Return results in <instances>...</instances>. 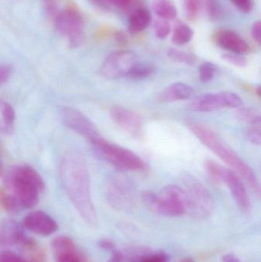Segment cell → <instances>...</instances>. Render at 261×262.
<instances>
[{
	"label": "cell",
	"mask_w": 261,
	"mask_h": 262,
	"mask_svg": "<svg viewBox=\"0 0 261 262\" xmlns=\"http://www.w3.org/2000/svg\"><path fill=\"white\" fill-rule=\"evenodd\" d=\"M60 177L64 190L86 224L98 225V215L92 201L90 179L84 156L77 149H69L60 164Z\"/></svg>",
	"instance_id": "obj_1"
},
{
	"label": "cell",
	"mask_w": 261,
	"mask_h": 262,
	"mask_svg": "<svg viewBox=\"0 0 261 262\" xmlns=\"http://www.w3.org/2000/svg\"><path fill=\"white\" fill-rule=\"evenodd\" d=\"M188 126L190 130L201 142L219 156L221 160L228 164L234 172H238L239 176L245 179L251 189L260 196V185L255 173L231 147L225 144L219 136L207 126L196 122L189 123Z\"/></svg>",
	"instance_id": "obj_2"
},
{
	"label": "cell",
	"mask_w": 261,
	"mask_h": 262,
	"mask_svg": "<svg viewBox=\"0 0 261 262\" xmlns=\"http://www.w3.org/2000/svg\"><path fill=\"white\" fill-rule=\"evenodd\" d=\"M5 181L22 209L35 207L44 189V180L39 172L28 165L12 167L5 175Z\"/></svg>",
	"instance_id": "obj_3"
},
{
	"label": "cell",
	"mask_w": 261,
	"mask_h": 262,
	"mask_svg": "<svg viewBox=\"0 0 261 262\" xmlns=\"http://www.w3.org/2000/svg\"><path fill=\"white\" fill-rule=\"evenodd\" d=\"M142 200L149 209L159 215L179 217L187 212L186 198L181 186L170 185L158 194L144 192Z\"/></svg>",
	"instance_id": "obj_4"
},
{
	"label": "cell",
	"mask_w": 261,
	"mask_h": 262,
	"mask_svg": "<svg viewBox=\"0 0 261 262\" xmlns=\"http://www.w3.org/2000/svg\"><path fill=\"white\" fill-rule=\"evenodd\" d=\"M181 183L186 198V213L197 219L209 216L214 211L215 201L208 189L190 174L183 176Z\"/></svg>",
	"instance_id": "obj_5"
},
{
	"label": "cell",
	"mask_w": 261,
	"mask_h": 262,
	"mask_svg": "<svg viewBox=\"0 0 261 262\" xmlns=\"http://www.w3.org/2000/svg\"><path fill=\"white\" fill-rule=\"evenodd\" d=\"M98 154L109 163L124 170H142L146 168L144 162L130 149L110 143L101 135L90 140Z\"/></svg>",
	"instance_id": "obj_6"
},
{
	"label": "cell",
	"mask_w": 261,
	"mask_h": 262,
	"mask_svg": "<svg viewBox=\"0 0 261 262\" xmlns=\"http://www.w3.org/2000/svg\"><path fill=\"white\" fill-rule=\"evenodd\" d=\"M106 193L110 204L117 210L128 212L136 206V188L125 176L117 174L112 177L107 182Z\"/></svg>",
	"instance_id": "obj_7"
},
{
	"label": "cell",
	"mask_w": 261,
	"mask_h": 262,
	"mask_svg": "<svg viewBox=\"0 0 261 262\" xmlns=\"http://www.w3.org/2000/svg\"><path fill=\"white\" fill-rule=\"evenodd\" d=\"M84 24L81 13L74 8L61 11L55 18V29L67 38L72 48L78 47L84 41Z\"/></svg>",
	"instance_id": "obj_8"
},
{
	"label": "cell",
	"mask_w": 261,
	"mask_h": 262,
	"mask_svg": "<svg viewBox=\"0 0 261 262\" xmlns=\"http://www.w3.org/2000/svg\"><path fill=\"white\" fill-rule=\"evenodd\" d=\"M242 98L231 92L205 94L195 98L188 109L193 112H209L225 108H238L243 106Z\"/></svg>",
	"instance_id": "obj_9"
},
{
	"label": "cell",
	"mask_w": 261,
	"mask_h": 262,
	"mask_svg": "<svg viewBox=\"0 0 261 262\" xmlns=\"http://www.w3.org/2000/svg\"><path fill=\"white\" fill-rule=\"evenodd\" d=\"M137 62L136 55L131 51H117L106 58L101 66V74L106 79H119L128 76L130 71Z\"/></svg>",
	"instance_id": "obj_10"
},
{
	"label": "cell",
	"mask_w": 261,
	"mask_h": 262,
	"mask_svg": "<svg viewBox=\"0 0 261 262\" xmlns=\"http://www.w3.org/2000/svg\"><path fill=\"white\" fill-rule=\"evenodd\" d=\"M60 116L66 127L82 136L89 142L101 135L90 120L76 109L62 107L60 111Z\"/></svg>",
	"instance_id": "obj_11"
},
{
	"label": "cell",
	"mask_w": 261,
	"mask_h": 262,
	"mask_svg": "<svg viewBox=\"0 0 261 262\" xmlns=\"http://www.w3.org/2000/svg\"><path fill=\"white\" fill-rule=\"evenodd\" d=\"M222 183H225L240 210L245 214L251 211V203L248 191L239 175L231 169L222 168Z\"/></svg>",
	"instance_id": "obj_12"
},
{
	"label": "cell",
	"mask_w": 261,
	"mask_h": 262,
	"mask_svg": "<svg viewBox=\"0 0 261 262\" xmlns=\"http://www.w3.org/2000/svg\"><path fill=\"white\" fill-rule=\"evenodd\" d=\"M24 229L41 236H49L58 229V223L42 211L29 212L23 219Z\"/></svg>",
	"instance_id": "obj_13"
},
{
	"label": "cell",
	"mask_w": 261,
	"mask_h": 262,
	"mask_svg": "<svg viewBox=\"0 0 261 262\" xmlns=\"http://www.w3.org/2000/svg\"><path fill=\"white\" fill-rule=\"evenodd\" d=\"M110 115L113 121L130 135L137 137L142 134V119L133 111L123 107H114L112 108Z\"/></svg>",
	"instance_id": "obj_14"
},
{
	"label": "cell",
	"mask_w": 261,
	"mask_h": 262,
	"mask_svg": "<svg viewBox=\"0 0 261 262\" xmlns=\"http://www.w3.org/2000/svg\"><path fill=\"white\" fill-rule=\"evenodd\" d=\"M213 38L218 46L231 53L243 55L250 51L247 41L234 31L222 29L215 34Z\"/></svg>",
	"instance_id": "obj_15"
},
{
	"label": "cell",
	"mask_w": 261,
	"mask_h": 262,
	"mask_svg": "<svg viewBox=\"0 0 261 262\" xmlns=\"http://www.w3.org/2000/svg\"><path fill=\"white\" fill-rule=\"evenodd\" d=\"M26 237L24 227L17 222L6 220L0 225V246L3 247L21 246Z\"/></svg>",
	"instance_id": "obj_16"
},
{
	"label": "cell",
	"mask_w": 261,
	"mask_h": 262,
	"mask_svg": "<svg viewBox=\"0 0 261 262\" xmlns=\"http://www.w3.org/2000/svg\"><path fill=\"white\" fill-rule=\"evenodd\" d=\"M193 95V88L184 83H175L169 86L159 95L162 102H173L181 100L189 99Z\"/></svg>",
	"instance_id": "obj_17"
},
{
	"label": "cell",
	"mask_w": 261,
	"mask_h": 262,
	"mask_svg": "<svg viewBox=\"0 0 261 262\" xmlns=\"http://www.w3.org/2000/svg\"><path fill=\"white\" fill-rule=\"evenodd\" d=\"M152 15L150 11L144 8H136L130 13L128 20V30L131 34L144 32L150 26Z\"/></svg>",
	"instance_id": "obj_18"
},
{
	"label": "cell",
	"mask_w": 261,
	"mask_h": 262,
	"mask_svg": "<svg viewBox=\"0 0 261 262\" xmlns=\"http://www.w3.org/2000/svg\"><path fill=\"white\" fill-rule=\"evenodd\" d=\"M152 9L161 19L170 21L177 16V9L171 0H153Z\"/></svg>",
	"instance_id": "obj_19"
},
{
	"label": "cell",
	"mask_w": 261,
	"mask_h": 262,
	"mask_svg": "<svg viewBox=\"0 0 261 262\" xmlns=\"http://www.w3.org/2000/svg\"><path fill=\"white\" fill-rule=\"evenodd\" d=\"M52 249L56 258L61 255L78 253L75 243L67 236H58L52 242Z\"/></svg>",
	"instance_id": "obj_20"
},
{
	"label": "cell",
	"mask_w": 261,
	"mask_h": 262,
	"mask_svg": "<svg viewBox=\"0 0 261 262\" xmlns=\"http://www.w3.org/2000/svg\"><path fill=\"white\" fill-rule=\"evenodd\" d=\"M21 246H22L29 262H45L46 256L43 249L38 246V243L32 238L26 237Z\"/></svg>",
	"instance_id": "obj_21"
},
{
	"label": "cell",
	"mask_w": 261,
	"mask_h": 262,
	"mask_svg": "<svg viewBox=\"0 0 261 262\" xmlns=\"http://www.w3.org/2000/svg\"><path fill=\"white\" fill-rule=\"evenodd\" d=\"M194 35L193 29L182 21H177L173 29L172 41L176 46H183L191 41Z\"/></svg>",
	"instance_id": "obj_22"
},
{
	"label": "cell",
	"mask_w": 261,
	"mask_h": 262,
	"mask_svg": "<svg viewBox=\"0 0 261 262\" xmlns=\"http://www.w3.org/2000/svg\"><path fill=\"white\" fill-rule=\"evenodd\" d=\"M0 111H1L3 122L1 124V130L6 134H11L13 131L14 123H15V112L13 107L6 101L0 102Z\"/></svg>",
	"instance_id": "obj_23"
},
{
	"label": "cell",
	"mask_w": 261,
	"mask_h": 262,
	"mask_svg": "<svg viewBox=\"0 0 261 262\" xmlns=\"http://www.w3.org/2000/svg\"><path fill=\"white\" fill-rule=\"evenodd\" d=\"M168 56L174 61L179 63L190 64L193 66L197 61V57L192 53L184 52V51L178 50V49H172L168 51Z\"/></svg>",
	"instance_id": "obj_24"
},
{
	"label": "cell",
	"mask_w": 261,
	"mask_h": 262,
	"mask_svg": "<svg viewBox=\"0 0 261 262\" xmlns=\"http://www.w3.org/2000/svg\"><path fill=\"white\" fill-rule=\"evenodd\" d=\"M183 3L185 16L190 21H194L200 14L202 0H183Z\"/></svg>",
	"instance_id": "obj_25"
},
{
	"label": "cell",
	"mask_w": 261,
	"mask_h": 262,
	"mask_svg": "<svg viewBox=\"0 0 261 262\" xmlns=\"http://www.w3.org/2000/svg\"><path fill=\"white\" fill-rule=\"evenodd\" d=\"M239 117L250 127H260V115L257 111L254 109H242L239 112Z\"/></svg>",
	"instance_id": "obj_26"
},
{
	"label": "cell",
	"mask_w": 261,
	"mask_h": 262,
	"mask_svg": "<svg viewBox=\"0 0 261 262\" xmlns=\"http://www.w3.org/2000/svg\"><path fill=\"white\" fill-rule=\"evenodd\" d=\"M133 257L138 262H169V255L164 251H156Z\"/></svg>",
	"instance_id": "obj_27"
},
{
	"label": "cell",
	"mask_w": 261,
	"mask_h": 262,
	"mask_svg": "<svg viewBox=\"0 0 261 262\" xmlns=\"http://www.w3.org/2000/svg\"><path fill=\"white\" fill-rule=\"evenodd\" d=\"M153 72V68L150 64L137 62L130 71L128 77L133 79H142L150 76Z\"/></svg>",
	"instance_id": "obj_28"
},
{
	"label": "cell",
	"mask_w": 261,
	"mask_h": 262,
	"mask_svg": "<svg viewBox=\"0 0 261 262\" xmlns=\"http://www.w3.org/2000/svg\"><path fill=\"white\" fill-rule=\"evenodd\" d=\"M223 166H221L214 160H207L205 162V170L210 178L217 183H222V171Z\"/></svg>",
	"instance_id": "obj_29"
},
{
	"label": "cell",
	"mask_w": 261,
	"mask_h": 262,
	"mask_svg": "<svg viewBox=\"0 0 261 262\" xmlns=\"http://www.w3.org/2000/svg\"><path fill=\"white\" fill-rule=\"evenodd\" d=\"M155 35L159 39H165L170 35L171 32V26L167 20L159 19L156 20L153 25Z\"/></svg>",
	"instance_id": "obj_30"
},
{
	"label": "cell",
	"mask_w": 261,
	"mask_h": 262,
	"mask_svg": "<svg viewBox=\"0 0 261 262\" xmlns=\"http://www.w3.org/2000/svg\"><path fill=\"white\" fill-rule=\"evenodd\" d=\"M217 67L213 63L205 62L199 68V78L203 83L209 82L214 78Z\"/></svg>",
	"instance_id": "obj_31"
},
{
	"label": "cell",
	"mask_w": 261,
	"mask_h": 262,
	"mask_svg": "<svg viewBox=\"0 0 261 262\" xmlns=\"http://www.w3.org/2000/svg\"><path fill=\"white\" fill-rule=\"evenodd\" d=\"M1 202L4 209L9 213L16 214L22 210L18 200L12 194L3 197Z\"/></svg>",
	"instance_id": "obj_32"
},
{
	"label": "cell",
	"mask_w": 261,
	"mask_h": 262,
	"mask_svg": "<svg viewBox=\"0 0 261 262\" xmlns=\"http://www.w3.org/2000/svg\"><path fill=\"white\" fill-rule=\"evenodd\" d=\"M103 3L114 6L121 11L131 10L137 3L138 0H101Z\"/></svg>",
	"instance_id": "obj_33"
},
{
	"label": "cell",
	"mask_w": 261,
	"mask_h": 262,
	"mask_svg": "<svg viewBox=\"0 0 261 262\" xmlns=\"http://www.w3.org/2000/svg\"><path fill=\"white\" fill-rule=\"evenodd\" d=\"M222 58L227 62L229 64H232V66H236V67H245L247 64V60L245 57L242 55H239V54L231 53H225L222 55Z\"/></svg>",
	"instance_id": "obj_34"
},
{
	"label": "cell",
	"mask_w": 261,
	"mask_h": 262,
	"mask_svg": "<svg viewBox=\"0 0 261 262\" xmlns=\"http://www.w3.org/2000/svg\"><path fill=\"white\" fill-rule=\"evenodd\" d=\"M0 262H29L24 257L11 251L0 252Z\"/></svg>",
	"instance_id": "obj_35"
},
{
	"label": "cell",
	"mask_w": 261,
	"mask_h": 262,
	"mask_svg": "<svg viewBox=\"0 0 261 262\" xmlns=\"http://www.w3.org/2000/svg\"><path fill=\"white\" fill-rule=\"evenodd\" d=\"M231 2L243 13H249L254 6L252 0H231Z\"/></svg>",
	"instance_id": "obj_36"
},
{
	"label": "cell",
	"mask_w": 261,
	"mask_h": 262,
	"mask_svg": "<svg viewBox=\"0 0 261 262\" xmlns=\"http://www.w3.org/2000/svg\"><path fill=\"white\" fill-rule=\"evenodd\" d=\"M247 137L254 144L260 145L261 142L260 127H250L247 131Z\"/></svg>",
	"instance_id": "obj_37"
},
{
	"label": "cell",
	"mask_w": 261,
	"mask_h": 262,
	"mask_svg": "<svg viewBox=\"0 0 261 262\" xmlns=\"http://www.w3.org/2000/svg\"><path fill=\"white\" fill-rule=\"evenodd\" d=\"M12 69L8 64L0 66V87L8 82L12 77Z\"/></svg>",
	"instance_id": "obj_38"
},
{
	"label": "cell",
	"mask_w": 261,
	"mask_h": 262,
	"mask_svg": "<svg viewBox=\"0 0 261 262\" xmlns=\"http://www.w3.org/2000/svg\"><path fill=\"white\" fill-rule=\"evenodd\" d=\"M251 35L253 39L258 45H260L261 41V21L260 20L255 21L251 28Z\"/></svg>",
	"instance_id": "obj_39"
},
{
	"label": "cell",
	"mask_w": 261,
	"mask_h": 262,
	"mask_svg": "<svg viewBox=\"0 0 261 262\" xmlns=\"http://www.w3.org/2000/svg\"><path fill=\"white\" fill-rule=\"evenodd\" d=\"M57 262H81V259L78 253L69 254L58 257Z\"/></svg>",
	"instance_id": "obj_40"
},
{
	"label": "cell",
	"mask_w": 261,
	"mask_h": 262,
	"mask_svg": "<svg viewBox=\"0 0 261 262\" xmlns=\"http://www.w3.org/2000/svg\"><path fill=\"white\" fill-rule=\"evenodd\" d=\"M98 246L101 249H104V250L110 251V252H112L113 249H116L114 243L111 239H109V238H102V239L100 240L98 242Z\"/></svg>",
	"instance_id": "obj_41"
},
{
	"label": "cell",
	"mask_w": 261,
	"mask_h": 262,
	"mask_svg": "<svg viewBox=\"0 0 261 262\" xmlns=\"http://www.w3.org/2000/svg\"><path fill=\"white\" fill-rule=\"evenodd\" d=\"M124 259V255L121 251L117 249H113L111 252V257L107 262H123Z\"/></svg>",
	"instance_id": "obj_42"
},
{
	"label": "cell",
	"mask_w": 261,
	"mask_h": 262,
	"mask_svg": "<svg viewBox=\"0 0 261 262\" xmlns=\"http://www.w3.org/2000/svg\"><path fill=\"white\" fill-rule=\"evenodd\" d=\"M222 262H242L234 254H227L222 258Z\"/></svg>",
	"instance_id": "obj_43"
},
{
	"label": "cell",
	"mask_w": 261,
	"mask_h": 262,
	"mask_svg": "<svg viewBox=\"0 0 261 262\" xmlns=\"http://www.w3.org/2000/svg\"><path fill=\"white\" fill-rule=\"evenodd\" d=\"M116 38L119 42H125L127 40V37H126L125 34L122 32H117L116 34Z\"/></svg>",
	"instance_id": "obj_44"
},
{
	"label": "cell",
	"mask_w": 261,
	"mask_h": 262,
	"mask_svg": "<svg viewBox=\"0 0 261 262\" xmlns=\"http://www.w3.org/2000/svg\"><path fill=\"white\" fill-rule=\"evenodd\" d=\"M4 175V169H3V164L0 163V176Z\"/></svg>",
	"instance_id": "obj_45"
},
{
	"label": "cell",
	"mask_w": 261,
	"mask_h": 262,
	"mask_svg": "<svg viewBox=\"0 0 261 262\" xmlns=\"http://www.w3.org/2000/svg\"><path fill=\"white\" fill-rule=\"evenodd\" d=\"M129 262H138L136 261V258L132 256L131 258H130V261Z\"/></svg>",
	"instance_id": "obj_46"
},
{
	"label": "cell",
	"mask_w": 261,
	"mask_h": 262,
	"mask_svg": "<svg viewBox=\"0 0 261 262\" xmlns=\"http://www.w3.org/2000/svg\"><path fill=\"white\" fill-rule=\"evenodd\" d=\"M0 200H1V192H0Z\"/></svg>",
	"instance_id": "obj_47"
}]
</instances>
